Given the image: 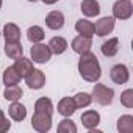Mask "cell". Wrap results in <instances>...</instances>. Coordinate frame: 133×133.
<instances>
[{
  "instance_id": "obj_1",
  "label": "cell",
  "mask_w": 133,
  "mask_h": 133,
  "mask_svg": "<svg viewBox=\"0 0 133 133\" xmlns=\"http://www.w3.org/2000/svg\"><path fill=\"white\" fill-rule=\"evenodd\" d=\"M78 72H80V77L83 80L89 82V83L99 82V78L102 75L100 64H99L97 56L94 53H91V50L80 55V59H78Z\"/></svg>"
},
{
  "instance_id": "obj_2",
  "label": "cell",
  "mask_w": 133,
  "mask_h": 133,
  "mask_svg": "<svg viewBox=\"0 0 133 133\" xmlns=\"http://www.w3.org/2000/svg\"><path fill=\"white\" fill-rule=\"evenodd\" d=\"M91 99H92L96 103H99V105L108 107V105H111V102H113V99H114V91H113L111 88L105 86V85L97 83V85L94 86V89H92Z\"/></svg>"
},
{
  "instance_id": "obj_3",
  "label": "cell",
  "mask_w": 133,
  "mask_h": 133,
  "mask_svg": "<svg viewBox=\"0 0 133 133\" xmlns=\"http://www.w3.org/2000/svg\"><path fill=\"white\" fill-rule=\"evenodd\" d=\"M31 127L39 131V133H45L50 130L52 127V113H45V111H35L33 117H31Z\"/></svg>"
},
{
  "instance_id": "obj_4",
  "label": "cell",
  "mask_w": 133,
  "mask_h": 133,
  "mask_svg": "<svg viewBox=\"0 0 133 133\" xmlns=\"http://www.w3.org/2000/svg\"><path fill=\"white\" fill-rule=\"evenodd\" d=\"M133 14V5L130 0H117L113 5V17L119 21H127Z\"/></svg>"
},
{
  "instance_id": "obj_5",
  "label": "cell",
  "mask_w": 133,
  "mask_h": 133,
  "mask_svg": "<svg viewBox=\"0 0 133 133\" xmlns=\"http://www.w3.org/2000/svg\"><path fill=\"white\" fill-rule=\"evenodd\" d=\"M30 56H31V61L39 63V64H44V63H47L52 58V50L49 49V45L41 44V42H36L35 45H31Z\"/></svg>"
},
{
  "instance_id": "obj_6",
  "label": "cell",
  "mask_w": 133,
  "mask_h": 133,
  "mask_svg": "<svg viewBox=\"0 0 133 133\" xmlns=\"http://www.w3.org/2000/svg\"><path fill=\"white\" fill-rule=\"evenodd\" d=\"M110 78L116 85H125L128 82V78H130L127 66L125 64H116V66H113L111 71H110Z\"/></svg>"
},
{
  "instance_id": "obj_7",
  "label": "cell",
  "mask_w": 133,
  "mask_h": 133,
  "mask_svg": "<svg viewBox=\"0 0 133 133\" xmlns=\"http://www.w3.org/2000/svg\"><path fill=\"white\" fill-rule=\"evenodd\" d=\"M25 82H27V86L30 89H41L44 85H45V75L42 71L39 69H33L27 77H25Z\"/></svg>"
},
{
  "instance_id": "obj_8",
  "label": "cell",
  "mask_w": 133,
  "mask_h": 133,
  "mask_svg": "<svg viewBox=\"0 0 133 133\" xmlns=\"http://www.w3.org/2000/svg\"><path fill=\"white\" fill-rule=\"evenodd\" d=\"M114 17H102L94 24V33H97V36H107L114 30Z\"/></svg>"
},
{
  "instance_id": "obj_9",
  "label": "cell",
  "mask_w": 133,
  "mask_h": 133,
  "mask_svg": "<svg viewBox=\"0 0 133 133\" xmlns=\"http://www.w3.org/2000/svg\"><path fill=\"white\" fill-rule=\"evenodd\" d=\"M72 50L75 52V53H86V52H89L91 50V47H92V41H91V38H86V36H82V35H78L77 38H74L72 39Z\"/></svg>"
},
{
  "instance_id": "obj_10",
  "label": "cell",
  "mask_w": 133,
  "mask_h": 133,
  "mask_svg": "<svg viewBox=\"0 0 133 133\" xmlns=\"http://www.w3.org/2000/svg\"><path fill=\"white\" fill-rule=\"evenodd\" d=\"M13 68H14L16 72L21 75V78H25V77L35 69V68H33V61L28 59V58H24V56H21V58L16 59V63L13 64Z\"/></svg>"
},
{
  "instance_id": "obj_11",
  "label": "cell",
  "mask_w": 133,
  "mask_h": 133,
  "mask_svg": "<svg viewBox=\"0 0 133 133\" xmlns=\"http://www.w3.org/2000/svg\"><path fill=\"white\" fill-rule=\"evenodd\" d=\"M80 121H82V125H83L85 128L92 130V128H96V127L99 125V122H100V114H99L97 111H94V110H88V111H85V113L82 114Z\"/></svg>"
},
{
  "instance_id": "obj_12",
  "label": "cell",
  "mask_w": 133,
  "mask_h": 133,
  "mask_svg": "<svg viewBox=\"0 0 133 133\" xmlns=\"http://www.w3.org/2000/svg\"><path fill=\"white\" fill-rule=\"evenodd\" d=\"M75 110H77V107H75V102L72 97H63L58 102V113L64 117H71L75 113Z\"/></svg>"
},
{
  "instance_id": "obj_13",
  "label": "cell",
  "mask_w": 133,
  "mask_h": 133,
  "mask_svg": "<svg viewBox=\"0 0 133 133\" xmlns=\"http://www.w3.org/2000/svg\"><path fill=\"white\" fill-rule=\"evenodd\" d=\"M45 25L50 30H59L64 25V14L61 11H50L45 16Z\"/></svg>"
},
{
  "instance_id": "obj_14",
  "label": "cell",
  "mask_w": 133,
  "mask_h": 133,
  "mask_svg": "<svg viewBox=\"0 0 133 133\" xmlns=\"http://www.w3.org/2000/svg\"><path fill=\"white\" fill-rule=\"evenodd\" d=\"M80 10L86 17H94L100 13V5L97 0H83L80 5Z\"/></svg>"
},
{
  "instance_id": "obj_15",
  "label": "cell",
  "mask_w": 133,
  "mask_h": 133,
  "mask_svg": "<svg viewBox=\"0 0 133 133\" xmlns=\"http://www.w3.org/2000/svg\"><path fill=\"white\" fill-rule=\"evenodd\" d=\"M8 113H10V117H11L13 121H16V122H22V121L27 117V108H25L22 103H19L17 100L11 103Z\"/></svg>"
},
{
  "instance_id": "obj_16",
  "label": "cell",
  "mask_w": 133,
  "mask_h": 133,
  "mask_svg": "<svg viewBox=\"0 0 133 133\" xmlns=\"http://www.w3.org/2000/svg\"><path fill=\"white\" fill-rule=\"evenodd\" d=\"M49 49L52 50V53L55 55H61L68 50V41H66L63 36H53L49 42Z\"/></svg>"
},
{
  "instance_id": "obj_17",
  "label": "cell",
  "mask_w": 133,
  "mask_h": 133,
  "mask_svg": "<svg viewBox=\"0 0 133 133\" xmlns=\"http://www.w3.org/2000/svg\"><path fill=\"white\" fill-rule=\"evenodd\" d=\"M3 38L6 42H17L21 41V30L16 24H6L3 27Z\"/></svg>"
},
{
  "instance_id": "obj_18",
  "label": "cell",
  "mask_w": 133,
  "mask_h": 133,
  "mask_svg": "<svg viewBox=\"0 0 133 133\" xmlns=\"http://www.w3.org/2000/svg\"><path fill=\"white\" fill-rule=\"evenodd\" d=\"M75 30H77V33H80L82 36H86V38H92V36H94V24L89 22V21H86V19L77 21Z\"/></svg>"
},
{
  "instance_id": "obj_19",
  "label": "cell",
  "mask_w": 133,
  "mask_h": 133,
  "mask_svg": "<svg viewBox=\"0 0 133 133\" xmlns=\"http://www.w3.org/2000/svg\"><path fill=\"white\" fill-rule=\"evenodd\" d=\"M100 50H102V53H103L105 56H108V58L114 56V55L117 53V50H119V39H117V38H111V39H108L107 42L102 44Z\"/></svg>"
},
{
  "instance_id": "obj_20",
  "label": "cell",
  "mask_w": 133,
  "mask_h": 133,
  "mask_svg": "<svg viewBox=\"0 0 133 133\" xmlns=\"http://www.w3.org/2000/svg\"><path fill=\"white\" fill-rule=\"evenodd\" d=\"M5 53L8 55V58L11 59H17L24 55V49H22V44L17 41V42H6L5 44Z\"/></svg>"
},
{
  "instance_id": "obj_21",
  "label": "cell",
  "mask_w": 133,
  "mask_h": 133,
  "mask_svg": "<svg viewBox=\"0 0 133 133\" xmlns=\"http://www.w3.org/2000/svg\"><path fill=\"white\" fill-rule=\"evenodd\" d=\"M21 82V75L16 72V69L13 68H6L5 69V72H3V83H5V86H14V85H17Z\"/></svg>"
},
{
  "instance_id": "obj_22",
  "label": "cell",
  "mask_w": 133,
  "mask_h": 133,
  "mask_svg": "<svg viewBox=\"0 0 133 133\" xmlns=\"http://www.w3.org/2000/svg\"><path fill=\"white\" fill-rule=\"evenodd\" d=\"M117 130L121 133H131L133 131V116L124 114L117 119Z\"/></svg>"
},
{
  "instance_id": "obj_23",
  "label": "cell",
  "mask_w": 133,
  "mask_h": 133,
  "mask_svg": "<svg viewBox=\"0 0 133 133\" xmlns=\"http://www.w3.org/2000/svg\"><path fill=\"white\" fill-rule=\"evenodd\" d=\"M44 30L41 28V27H38V25H33V27H30L28 30H27V38H28V41L30 42H33V44H36V42H41L42 39H44Z\"/></svg>"
},
{
  "instance_id": "obj_24",
  "label": "cell",
  "mask_w": 133,
  "mask_h": 133,
  "mask_svg": "<svg viewBox=\"0 0 133 133\" xmlns=\"http://www.w3.org/2000/svg\"><path fill=\"white\" fill-rule=\"evenodd\" d=\"M22 89L17 86V85H14V86H6V89L3 91V97L6 99V100H10V102H16V100H19L21 97H22Z\"/></svg>"
},
{
  "instance_id": "obj_25",
  "label": "cell",
  "mask_w": 133,
  "mask_h": 133,
  "mask_svg": "<svg viewBox=\"0 0 133 133\" xmlns=\"http://www.w3.org/2000/svg\"><path fill=\"white\" fill-rule=\"evenodd\" d=\"M35 111H45V113H53V103L49 97H41L35 103Z\"/></svg>"
},
{
  "instance_id": "obj_26",
  "label": "cell",
  "mask_w": 133,
  "mask_h": 133,
  "mask_svg": "<svg viewBox=\"0 0 133 133\" xmlns=\"http://www.w3.org/2000/svg\"><path fill=\"white\" fill-rule=\"evenodd\" d=\"M72 99H74L77 108H86V107H89L91 102H92V99H91V96H89L88 92H78V94H75Z\"/></svg>"
},
{
  "instance_id": "obj_27",
  "label": "cell",
  "mask_w": 133,
  "mask_h": 133,
  "mask_svg": "<svg viewBox=\"0 0 133 133\" xmlns=\"http://www.w3.org/2000/svg\"><path fill=\"white\" fill-rule=\"evenodd\" d=\"M75 131H77V125L71 119H64L58 124V133H75Z\"/></svg>"
},
{
  "instance_id": "obj_28",
  "label": "cell",
  "mask_w": 133,
  "mask_h": 133,
  "mask_svg": "<svg viewBox=\"0 0 133 133\" xmlns=\"http://www.w3.org/2000/svg\"><path fill=\"white\" fill-rule=\"evenodd\" d=\"M121 103L125 108H133V89H125L121 94Z\"/></svg>"
},
{
  "instance_id": "obj_29",
  "label": "cell",
  "mask_w": 133,
  "mask_h": 133,
  "mask_svg": "<svg viewBox=\"0 0 133 133\" xmlns=\"http://www.w3.org/2000/svg\"><path fill=\"white\" fill-rule=\"evenodd\" d=\"M10 127H11L10 121L5 117L3 111L0 110V133H5V131H8V130H10Z\"/></svg>"
},
{
  "instance_id": "obj_30",
  "label": "cell",
  "mask_w": 133,
  "mask_h": 133,
  "mask_svg": "<svg viewBox=\"0 0 133 133\" xmlns=\"http://www.w3.org/2000/svg\"><path fill=\"white\" fill-rule=\"evenodd\" d=\"M41 2H44L45 5H55V3L58 2V0H41Z\"/></svg>"
},
{
  "instance_id": "obj_31",
  "label": "cell",
  "mask_w": 133,
  "mask_h": 133,
  "mask_svg": "<svg viewBox=\"0 0 133 133\" xmlns=\"http://www.w3.org/2000/svg\"><path fill=\"white\" fill-rule=\"evenodd\" d=\"M28 2H38V0H28Z\"/></svg>"
},
{
  "instance_id": "obj_32",
  "label": "cell",
  "mask_w": 133,
  "mask_h": 133,
  "mask_svg": "<svg viewBox=\"0 0 133 133\" xmlns=\"http://www.w3.org/2000/svg\"><path fill=\"white\" fill-rule=\"evenodd\" d=\"M0 8H2V0H0Z\"/></svg>"
}]
</instances>
